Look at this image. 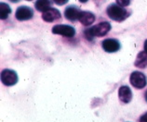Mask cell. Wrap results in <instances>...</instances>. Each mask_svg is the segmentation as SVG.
<instances>
[{
  "mask_svg": "<svg viewBox=\"0 0 147 122\" xmlns=\"http://www.w3.org/2000/svg\"><path fill=\"white\" fill-rule=\"evenodd\" d=\"M111 30V24L107 21L100 22V23L97 24L88 29L85 32V35L88 40H91L94 36H104L110 32Z\"/></svg>",
  "mask_w": 147,
  "mask_h": 122,
  "instance_id": "6da1fadb",
  "label": "cell"
},
{
  "mask_svg": "<svg viewBox=\"0 0 147 122\" xmlns=\"http://www.w3.org/2000/svg\"><path fill=\"white\" fill-rule=\"evenodd\" d=\"M106 12L109 18L115 21H123L129 16V13L123 7L117 5V4L110 5L107 7Z\"/></svg>",
  "mask_w": 147,
  "mask_h": 122,
  "instance_id": "7a4b0ae2",
  "label": "cell"
},
{
  "mask_svg": "<svg viewBox=\"0 0 147 122\" xmlns=\"http://www.w3.org/2000/svg\"><path fill=\"white\" fill-rule=\"evenodd\" d=\"M18 75L12 70H4L1 73V82L6 86H12L18 82Z\"/></svg>",
  "mask_w": 147,
  "mask_h": 122,
  "instance_id": "3957f363",
  "label": "cell"
},
{
  "mask_svg": "<svg viewBox=\"0 0 147 122\" xmlns=\"http://www.w3.org/2000/svg\"><path fill=\"white\" fill-rule=\"evenodd\" d=\"M130 83L137 89H142L144 88L147 84V79L145 77V75L142 72L139 71H134L132 72V74L130 75Z\"/></svg>",
  "mask_w": 147,
  "mask_h": 122,
  "instance_id": "277c9868",
  "label": "cell"
},
{
  "mask_svg": "<svg viewBox=\"0 0 147 122\" xmlns=\"http://www.w3.org/2000/svg\"><path fill=\"white\" fill-rule=\"evenodd\" d=\"M52 32L54 34H60L65 37H73L76 34V30L70 25L59 24L55 25L52 28Z\"/></svg>",
  "mask_w": 147,
  "mask_h": 122,
  "instance_id": "5b68a950",
  "label": "cell"
},
{
  "mask_svg": "<svg viewBox=\"0 0 147 122\" xmlns=\"http://www.w3.org/2000/svg\"><path fill=\"white\" fill-rule=\"evenodd\" d=\"M16 19L20 21H28L31 20L34 16V10L29 7H25V6H22L20 7H18L16 10Z\"/></svg>",
  "mask_w": 147,
  "mask_h": 122,
  "instance_id": "8992f818",
  "label": "cell"
},
{
  "mask_svg": "<svg viewBox=\"0 0 147 122\" xmlns=\"http://www.w3.org/2000/svg\"><path fill=\"white\" fill-rule=\"evenodd\" d=\"M102 48L105 52L115 53L120 49V43L115 39H105L102 43Z\"/></svg>",
  "mask_w": 147,
  "mask_h": 122,
  "instance_id": "52a82bcc",
  "label": "cell"
},
{
  "mask_svg": "<svg viewBox=\"0 0 147 122\" xmlns=\"http://www.w3.org/2000/svg\"><path fill=\"white\" fill-rule=\"evenodd\" d=\"M61 12L58 9H49V10L45 11L43 12V15H42V19L47 21V22H52V21H55L57 20L61 19Z\"/></svg>",
  "mask_w": 147,
  "mask_h": 122,
  "instance_id": "ba28073f",
  "label": "cell"
},
{
  "mask_svg": "<svg viewBox=\"0 0 147 122\" xmlns=\"http://www.w3.org/2000/svg\"><path fill=\"white\" fill-rule=\"evenodd\" d=\"M81 11L76 6H69L66 7V9L64 11V17L67 19L68 21H75L76 20H78L79 14Z\"/></svg>",
  "mask_w": 147,
  "mask_h": 122,
  "instance_id": "9c48e42d",
  "label": "cell"
},
{
  "mask_svg": "<svg viewBox=\"0 0 147 122\" xmlns=\"http://www.w3.org/2000/svg\"><path fill=\"white\" fill-rule=\"evenodd\" d=\"M118 96L121 102L125 103V104L129 103L131 101V99H132V93H131V90L129 89V87L121 86L118 91Z\"/></svg>",
  "mask_w": 147,
  "mask_h": 122,
  "instance_id": "30bf717a",
  "label": "cell"
},
{
  "mask_svg": "<svg viewBox=\"0 0 147 122\" xmlns=\"http://www.w3.org/2000/svg\"><path fill=\"white\" fill-rule=\"evenodd\" d=\"M79 21L85 26H90L95 21V15L90 11H81L78 17Z\"/></svg>",
  "mask_w": 147,
  "mask_h": 122,
  "instance_id": "8fae6325",
  "label": "cell"
},
{
  "mask_svg": "<svg viewBox=\"0 0 147 122\" xmlns=\"http://www.w3.org/2000/svg\"><path fill=\"white\" fill-rule=\"evenodd\" d=\"M51 0H37L36 4H34V7L40 12H45V11L51 9Z\"/></svg>",
  "mask_w": 147,
  "mask_h": 122,
  "instance_id": "7c38bea8",
  "label": "cell"
},
{
  "mask_svg": "<svg viewBox=\"0 0 147 122\" xmlns=\"http://www.w3.org/2000/svg\"><path fill=\"white\" fill-rule=\"evenodd\" d=\"M134 65L140 68H144L147 67V53L145 51L139 53Z\"/></svg>",
  "mask_w": 147,
  "mask_h": 122,
  "instance_id": "4fadbf2b",
  "label": "cell"
},
{
  "mask_svg": "<svg viewBox=\"0 0 147 122\" xmlns=\"http://www.w3.org/2000/svg\"><path fill=\"white\" fill-rule=\"evenodd\" d=\"M10 13H11V9L7 4L6 3L0 4V18H1V20H6Z\"/></svg>",
  "mask_w": 147,
  "mask_h": 122,
  "instance_id": "5bb4252c",
  "label": "cell"
},
{
  "mask_svg": "<svg viewBox=\"0 0 147 122\" xmlns=\"http://www.w3.org/2000/svg\"><path fill=\"white\" fill-rule=\"evenodd\" d=\"M117 5L125 7H127L129 5L130 0H117Z\"/></svg>",
  "mask_w": 147,
  "mask_h": 122,
  "instance_id": "9a60e30c",
  "label": "cell"
},
{
  "mask_svg": "<svg viewBox=\"0 0 147 122\" xmlns=\"http://www.w3.org/2000/svg\"><path fill=\"white\" fill-rule=\"evenodd\" d=\"M53 1L55 4H57V5L63 6V5H64V4H66L68 2V0H53Z\"/></svg>",
  "mask_w": 147,
  "mask_h": 122,
  "instance_id": "2e32d148",
  "label": "cell"
},
{
  "mask_svg": "<svg viewBox=\"0 0 147 122\" xmlns=\"http://www.w3.org/2000/svg\"><path fill=\"white\" fill-rule=\"evenodd\" d=\"M140 122H147V112L145 114H144V115L141 117Z\"/></svg>",
  "mask_w": 147,
  "mask_h": 122,
  "instance_id": "e0dca14e",
  "label": "cell"
},
{
  "mask_svg": "<svg viewBox=\"0 0 147 122\" xmlns=\"http://www.w3.org/2000/svg\"><path fill=\"white\" fill-rule=\"evenodd\" d=\"M144 51L147 53V40L144 42Z\"/></svg>",
  "mask_w": 147,
  "mask_h": 122,
  "instance_id": "ac0fdd59",
  "label": "cell"
},
{
  "mask_svg": "<svg viewBox=\"0 0 147 122\" xmlns=\"http://www.w3.org/2000/svg\"><path fill=\"white\" fill-rule=\"evenodd\" d=\"M10 2H12V3H17V2H19L20 0H9Z\"/></svg>",
  "mask_w": 147,
  "mask_h": 122,
  "instance_id": "d6986e66",
  "label": "cell"
},
{
  "mask_svg": "<svg viewBox=\"0 0 147 122\" xmlns=\"http://www.w3.org/2000/svg\"><path fill=\"white\" fill-rule=\"evenodd\" d=\"M79 1L81 3H86V2H88V0H79Z\"/></svg>",
  "mask_w": 147,
  "mask_h": 122,
  "instance_id": "ffe728a7",
  "label": "cell"
},
{
  "mask_svg": "<svg viewBox=\"0 0 147 122\" xmlns=\"http://www.w3.org/2000/svg\"><path fill=\"white\" fill-rule=\"evenodd\" d=\"M145 100L147 102V91H146V93H145Z\"/></svg>",
  "mask_w": 147,
  "mask_h": 122,
  "instance_id": "44dd1931",
  "label": "cell"
},
{
  "mask_svg": "<svg viewBox=\"0 0 147 122\" xmlns=\"http://www.w3.org/2000/svg\"><path fill=\"white\" fill-rule=\"evenodd\" d=\"M27 1H31V0H27Z\"/></svg>",
  "mask_w": 147,
  "mask_h": 122,
  "instance_id": "7402d4cb",
  "label": "cell"
}]
</instances>
